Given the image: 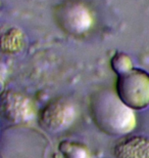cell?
I'll return each instance as SVG.
<instances>
[{
    "mask_svg": "<svg viewBox=\"0 0 149 158\" xmlns=\"http://www.w3.org/2000/svg\"><path fill=\"white\" fill-rule=\"evenodd\" d=\"M116 158H149V139L129 135L116 142L112 149Z\"/></svg>",
    "mask_w": 149,
    "mask_h": 158,
    "instance_id": "8992f818",
    "label": "cell"
},
{
    "mask_svg": "<svg viewBox=\"0 0 149 158\" xmlns=\"http://www.w3.org/2000/svg\"><path fill=\"white\" fill-rule=\"evenodd\" d=\"M78 116V108L74 101L66 97H58L47 103L39 113V124L49 132H61L74 124Z\"/></svg>",
    "mask_w": 149,
    "mask_h": 158,
    "instance_id": "277c9868",
    "label": "cell"
},
{
    "mask_svg": "<svg viewBox=\"0 0 149 158\" xmlns=\"http://www.w3.org/2000/svg\"><path fill=\"white\" fill-rule=\"evenodd\" d=\"M116 93L131 109H146L149 107V74L141 69L133 68L127 73L119 75Z\"/></svg>",
    "mask_w": 149,
    "mask_h": 158,
    "instance_id": "7a4b0ae2",
    "label": "cell"
},
{
    "mask_svg": "<svg viewBox=\"0 0 149 158\" xmlns=\"http://www.w3.org/2000/svg\"><path fill=\"white\" fill-rule=\"evenodd\" d=\"M7 66L5 65V63L0 60V94L4 91L5 83L7 80Z\"/></svg>",
    "mask_w": 149,
    "mask_h": 158,
    "instance_id": "30bf717a",
    "label": "cell"
},
{
    "mask_svg": "<svg viewBox=\"0 0 149 158\" xmlns=\"http://www.w3.org/2000/svg\"><path fill=\"white\" fill-rule=\"evenodd\" d=\"M110 65H112V69L118 76L127 73L134 68L132 59L125 52H116L112 58Z\"/></svg>",
    "mask_w": 149,
    "mask_h": 158,
    "instance_id": "9c48e42d",
    "label": "cell"
},
{
    "mask_svg": "<svg viewBox=\"0 0 149 158\" xmlns=\"http://www.w3.org/2000/svg\"><path fill=\"white\" fill-rule=\"evenodd\" d=\"M54 19L63 32L74 36L86 34L93 25V15L85 3L66 0L55 7Z\"/></svg>",
    "mask_w": 149,
    "mask_h": 158,
    "instance_id": "3957f363",
    "label": "cell"
},
{
    "mask_svg": "<svg viewBox=\"0 0 149 158\" xmlns=\"http://www.w3.org/2000/svg\"><path fill=\"white\" fill-rule=\"evenodd\" d=\"M2 2H1V0H0V15H1V14H2Z\"/></svg>",
    "mask_w": 149,
    "mask_h": 158,
    "instance_id": "8fae6325",
    "label": "cell"
},
{
    "mask_svg": "<svg viewBox=\"0 0 149 158\" xmlns=\"http://www.w3.org/2000/svg\"><path fill=\"white\" fill-rule=\"evenodd\" d=\"M0 114L8 121L21 124L30 122L36 117L37 108L26 94L8 90L0 94Z\"/></svg>",
    "mask_w": 149,
    "mask_h": 158,
    "instance_id": "5b68a950",
    "label": "cell"
},
{
    "mask_svg": "<svg viewBox=\"0 0 149 158\" xmlns=\"http://www.w3.org/2000/svg\"><path fill=\"white\" fill-rule=\"evenodd\" d=\"M27 46V36L20 28H9L0 35V50L6 55H18Z\"/></svg>",
    "mask_w": 149,
    "mask_h": 158,
    "instance_id": "52a82bcc",
    "label": "cell"
},
{
    "mask_svg": "<svg viewBox=\"0 0 149 158\" xmlns=\"http://www.w3.org/2000/svg\"><path fill=\"white\" fill-rule=\"evenodd\" d=\"M58 149L65 158H90V151L80 143L63 141L59 144Z\"/></svg>",
    "mask_w": 149,
    "mask_h": 158,
    "instance_id": "ba28073f",
    "label": "cell"
},
{
    "mask_svg": "<svg viewBox=\"0 0 149 158\" xmlns=\"http://www.w3.org/2000/svg\"><path fill=\"white\" fill-rule=\"evenodd\" d=\"M89 112L96 127L108 135H129L137 122L134 110L108 88H99L91 94Z\"/></svg>",
    "mask_w": 149,
    "mask_h": 158,
    "instance_id": "6da1fadb",
    "label": "cell"
}]
</instances>
